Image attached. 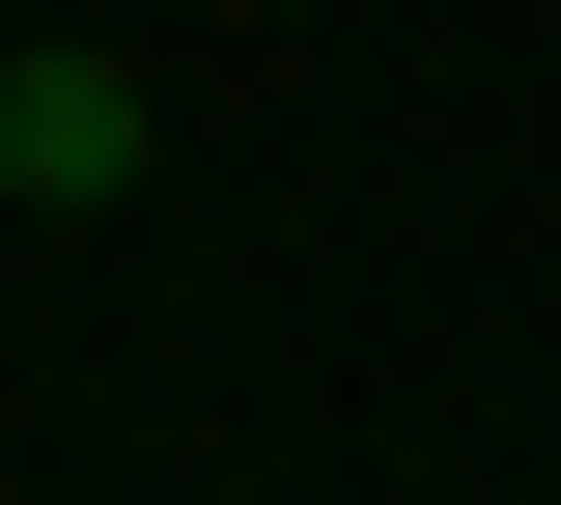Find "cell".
I'll return each instance as SVG.
<instances>
[{
  "instance_id": "6da1fadb",
  "label": "cell",
  "mask_w": 561,
  "mask_h": 505,
  "mask_svg": "<svg viewBox=\"0 0 561 505\" xmlns=\"http://www.w3.org/2000/svg\"><path fill=\"white\" fill-rule=\"evenodd\" d=\"M0 197H57V225L140 197V84L113 57H0Z\"/></svg>"
}]
</instances>
